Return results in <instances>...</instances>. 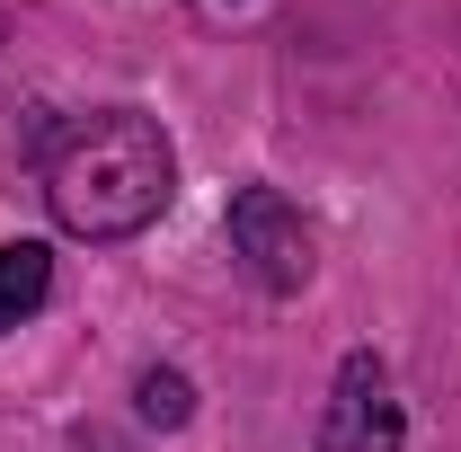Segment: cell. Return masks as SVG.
I'll return each mask as SVG.
<instances>
[{"instance_id": "277c9868", "label": "cell", "mask_w": 461, "mask_h": 452, "mask_svg": "<svg viewBox=\"0 0 461 452\" xmlns=\"http://www.w3.org/2000/svg\"><path fill=\"white\" fill-rule=\"evenodd\" d=\"M45 302H54V249L45 240H9L0 249V338L27 329Z\"/></svg>"}, {"instance_id": "3957f363", "label": "cell", "mask_w": 461, "mask_h": 452, "mask_svg": "<svg viewBox=\"0 0 461 452\" xmlns=\"http://www.w3.org/2000/svg\"><path fill=\"white\" fill-rule=\"evenodd\" d=\"M408 417L391 399V364L382 355H346L338 391H329V426H320V452H400Z\"/></svg>"}, {"instance_id": "7a4b0ae2", "label": "cell", "mask_w": 461, "mask_h": 452, "mask_svg": "<svg viewBox=\"0 0 461 452\" xmlns=\"http://www.w3.org/2000/svg\"><path fill=\"white\" fill-rule=\"evenodd\" d=\"M222 240L240 258V276L258 293H276V302L320 276V231H311V213L293 204L285 186H240L230 213H222Z\"/></svg>"}, {"instance_id": "5b68a950", "label": "cell", "mask_w": 461, "mask_h": 452, "mask_svg": "<svg viewBox=\"0 0 461 452\" xmlns=\"http://www.w3.org/2000/svg\"><path fill=\"white\" fill-rule=\"evenodd\" d=\"M133 408H142V426H160V435H177V426L195 417V382H186L177 364H151V373L133 382Z\"/></svg>"}, {"instance_id": "6da1fadb", "label": "cell", "mask_w": 461, "mask_h": 452, "mask_svg": "<svg viewBox=\"0 0 461 452\" xmlns=\"http://www.w3.org/2000/svg\"><path fill=\"white\" fill-rule=\"evenodd\" d=\"M177 151L142 107H98L45 151V204L71 240H133L169 213Z\"/></svg>"}]
</instances>
